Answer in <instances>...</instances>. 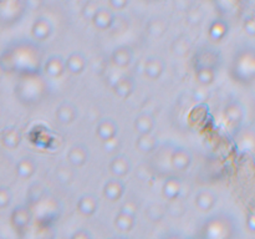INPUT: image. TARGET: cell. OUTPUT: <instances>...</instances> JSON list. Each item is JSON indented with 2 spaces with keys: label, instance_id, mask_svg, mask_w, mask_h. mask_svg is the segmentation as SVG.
Masks as SVG:
<instances>
[{
  "label": "cell",
  "instance_id": "cell-1",
  "mask_svg": "<svg viewBox=\"0 0 255 239\" xmlns=\"http://www.w3.org/2000/svg\"><path fill=\"white\" fill-rule=\"evenodd\" d=\"M44 58L41 49L35 44L23 41L11 45L1 55V69L4 72L19 76L44 72Z\"/></svg>",
  "mask_w": 255,
  "mask_h": 239
},
{
  "label": "cell",
  "instance_id": "cell-2",
  "mask_svg": "<svg viewBox=\"0 0 255 239\" xmlns=\"http://www.w3.org/2000/svg\"><path fill=\"white\" fill-rule=\"evenodd\" d=\"M50 85L41 74L20 76L14 88V95L21 105L35 107L48 98L50 95Z\"/></svg>",
  "mask_w": 255,
  "mask_h": 239
},
{
  "label": "cell",
  "instance_id": "cell-3",
  "mask_svg": "<svg viewBox=\"0 0 255 239\" xmlns=\"http://www.w3.org/2000/svg\"><path fill=\"white\" fill-rule=\"evenodd\" d=\"M229 75L235 83L250 85L255 81V49L243 48L235 53L229 66Z\"/></svg>",
  "mask_w": 255,
  "mask_h": 239
},
{
  "label": "cell",
  "instance_id": "cell-4",
  "mask_svg": "<svg viewBox=\"0 0 255 239\" xmlns=\"http://www.w3.org/2000/svg\"><path fill=\"white\" fill-rule=\"evenodd\" d=\"M25 0H1V19L4 24H14L19 22L27 11Z\"/></svg>",
  "mask_w": 255,
  "mask_h": 239
},
{
  "label": "cell",
  "instance_id": "cell-5",
  "mask_svg": "<svg viewBox=\"0 0 255 239\" xmlns=\"http://www.w3.org/2000/svg\"><path fill=\"white\" fill-rule=\"evenodd\" d=\"M222 64V56L217 49L214 48H203L195 54L193 59V66L194 70L202 69V67H209V69L218 70Z\"/></svg>",
  "mask_w": 255,
  "mask_h": 239
},
{
  "label": "cell",
  "instance_id": "cell-6",
  "mask_svg": "<svg viewBox=\"0 0 255 239\" xmlns=\"http://www.w3.org/2000/svg\"><path fill=\"white\" fill-rule=\"evenodd\" d=\"M193 156L188 149L183 146H177L172 149L171 163L172 168L178 172H184L192 166Z\"/></svg>",
  "mask_w": 255,
  "mask_h": 239
},
{
  "label": "cell",
  "instance_id": "cell-7",
  "mask_svg": "<svg viewBox=\"0 0 255 239\" xmlns=\"http://www.w3.org/2000/svg\"><path fill=\"white\" fill-rule=\"evenodd\" d=\"M108 170L112 173L113 177L124 178L129 175L132 170V163L126 154H116L108 163Z\"/></svg>",
  "mask_w": 255,
  "mask_h": 239
},
{
  "label": "cell",
  "instance_id": "cell-8",
  "mask_svg": "<svg viewBox=\"0 0 255 239\" xmlns=\"http://www.w3.org/2000/svg\"><path fill=\"white\" fill-rule=\"evenodd\" d=\"M133 50L128 45L117 46V48L113 49L112 54H111V61L116 67H120V69L128 67L133 61Z\"/></svg>",
  "mask_w": 255,
  "mask_h": 239
},
{
  "label": "cell",
  "instance_id": "cell-9",
  "mask_svg": "<svg viewBox=\"0 0 255 239\" xmlns=\"http://www.w3.org/2000/svg\"><path fill=\"white\" fill-rule=\"evenodd\" d=\"M223 115L226 122L230 126H233V127H235V126H239L243 122L245 111L244 107H243V105L239 101L233 100V101L228 102L226 106L224 107Z\"/></svg>",
  "mask_w": 255,
  "mask_h": 239
},
{
  "label": "cell",
  "instance_id": "cell-10",
  "mask_svg": "<svg viewBox=\"0 0 255 239\" xmlns=\"http://www.w3.org/2000/svg\"><path fill=\"white\" fill-rule=\"evenodd\" d=\"M66 69V60L61 55H51L44 62V74L51 79H58L63 76Z\"/></svg>",
  "mask_w": 255,
  "mask_h": 239
},
{
  "label": "cell",
  "instance_id": "cell-11",
  "mask_svg": "<svg viewBox=\"0 0 255 239\" xmlns=\"http://www.w3.org/2000/svg\"><path fill=\"white\" fill-rule=\"evenodd\" d=\"M96 136L102 142L119 137V125L112 119H102L96 126Z\"/></svg>",
  "mask_w": 255,
  "mask_h": 239
},
{
  "label": "cell",
  "instance_id": "cell-12",
  "mask_svg": "<svg viewBox=\"0 0 255 239\" xmlns=\"http://www.w3.org/2000/svg\"><path fill=\"white\" fill-rule=\"evenodd\" d=\"M56 119L63 125H71L76 121L77 116H79V111L77 107L75 106L72 102H61L58 107H56Z\"/></svg>",
  "mask_w": 255,
  "mask_h": 239
},
{
  "label": "cell",
  "instance_id": "cell-13",
  "mask_svg": "<svg viewBox=\"0 0 255 239\" xmlns=\"http://www.w3.org/2000/svg\"><path fill=\"white\" fill-rule=\"evenodd\" d=\"M166 70V62L159 56H151L145 61L143 71H145L146 77L150 80H157L163 75Z\"/></svg>",
  "mask_w": 255,
  "mask_h": 239
},
{
  "label": "cell",
  "instance_id": "cell-14",
  "mask_svg": "<svg viewBox=\"0 0 255 239\" xmlns=\"http://www.w3.org/2000/svg\"><path fill=\"white\" fill-rule=\"evenodd\" d=\"M113 92L121 98H128L136 89V81L129 75H122L116 80L112 86Z\"/></svg>",
  "mask_w": 255,
  "mask_h": 239
},
{
  "label": "cell",
  "instance_id": "cell-15",
  "mask_svg": "<svg viewBox=\"0 0 255 239\" xmlns=\"http://www.w3.org/2000/svg\"><path fill=\"white\" fill-rule=\"evenodd\" d=\"M90 158V152L85 145H75L67 151L68 165L72 167H82L87 163Z\"/></svg>",
  "mask_w": 255,
  "mask_h": 239
},
{
  "label": "cell",
  "instance_id": "cell-16",
  "mask_svg": "<svg viewBox=\"0 0 255 239\" xmlns=\"http://www.w3.org/2000/svg\"><path fill=\"white\" fill-rule=\"evenodd\" d=\"M53 34V24L44 16L37 18L32 25V35L36 41H45Z\"/></svg>",
  "mask_w": 255,
  "mask_h": 239
},
{
  "label": "cell",
  "instance_id": "cell-17",
  "mask_svg": "<svg viewBox=\"0 0 255 239\" xmlns=\"http://www.w3.org/2000/svg\"><path fill=\"white\" fill-rule=\"evenodd\" d=\"M125 189H126V186H125L122 178L112 177L103 184V194L106 198L111 199V201H117L121 198L125 193Z\"/></svg>",
  "mask_w": 255,
  "mask_h": 239
},
{
  "label": "cell",
  "instance_id": "cell-18",
  "mask_svg": "<svg viewBox=\"0 0 255 239\" xmlns=\"http://www.w3.org/2000/svg\"><path fill=\"white\" fill-rule=\"evenodd\" d=\"M87 59L80 51H74L66 58V69L70 74L80 75L86 70Z\"/></svg>",
  "mask_w": 255,
  "mask_h": 239
},
{
  "label": "cell",
  "instance_id": "cell-19",
  "mask_svg": "<svg viewBox=\"0 0 255 239\" xmlns=\"http://www.w3.org/2000/svg\"><path fill=\"white\" fill-rule=\"evenodd\" d=\"M23 135L15 126H9L1 131V144L8 149H16L21 145Z\"/></svg>",
  "mask_w": 255,
  "mask_h": 239
},
{
  "label": "cell",
  "instance_id": "cell-20",
  "mask_svg": "<svg viewBox=\"0 0 255 239\" xmlns=\"http://www.w3.org/2000/svg\"><path fill=\"white\" fill-rule=\"evenodd\" d=\"M37 165L32 156H25L16 162L15 172L16 176L21 179H30L36 172Z\"/></svg>",
  "mask_w": 255,
  "mask_h": 239
},
{
  "label": "cell",
  "instance_id": "cell-21",
  "mask_svg": "<svg viewBox=\"0 0 255 239\" xmlns=\"http://www.w3.org/2000/svg\"><path fill=\"white\" fill-rule=\"evenodd\" d=\"M136 147L138 151L143 153L152 154L159 149V141L153 133H147V135H138L136 140Z\"/></svg>",
  "mask_w": 255,
  "mask_h": 239
},
{
  "label": "cell",
  "instance_id": "cell-22",
  "mask_svg": "<svg viewBox=\"0 0 255 239\" xmlns=\"http://www.w3.org/2000/svg\"><path fill=\"white\" fill-rule=\"evenodd\" d=\"M133 126L138 135H147V133H152L155 130L156 120L148 112H142L136 117Z\"/></svg>",
  "mask_w": 255,
  "mask_h": 239
},
{
  "label": "cell",
  "instance_id": "cell-23",
  "mask_svg": "<svg viewBox=\"0 0 255 239\" xmlns=\"http://www.w3.org/2000/svg\"><path fill=\"white\" fill-rule=\"evenodd\" d=\"M92 24H94L95 28H97L98 30L111 29L112 25L115 24V15H113L112 10L101 6L100 10L95 15V18L92 19Z\"/></svg>",
  "mask_w": 255,
  "mask_h": 239
},
{
  "label": "cell",
  "instance_id": "cell-24",
  "mask_svg": "<svg viewBox=\"0 0 255 239\" xmlns=\"http://www.w3.org/2000/svg\"><path fill=\"white\" fill-rule=\"evenodd\" d=\"M229 32V24L223 19H216L208 27V35L213 41H222Z\"/></svg>",
  "mask_w": 255,
  "mask_h": 239
},
{
  "label": "cell",
  "instance_id": "cell-25",
  "mask_svg": "<svg viewBox=\"0 0 255 239\" xmlns=\"http://www.w3.org/2000/svg\"><path fill=\"white\" fill-rule=\"evenodd\" d=\"M162 192L169 201H174L178 198L182 192V181L178 177L168 176L162 184Z\"/></svg>",
  "mask_w": 255,
  "mask_h": 239
},
{
  "label": "cell",
  "instance_id": "cell-26",
  "mask_svg": "<svg viewBox=\"0 0 255 239\" xmlns=\"http://www.w3.org/2000/svg\"><path fill=\"white\" fill-rule=\"evenodd\" d=\"M146 30L153 37H162L168 30V23L162 16H155L150 19L146 25Z\"/></svg>",
  "mask_w": 255,
  "mask_h": 239
},
{
  "label": "cell",
  "instance_id": "cell-27",
  "mask_svg": "<svg viewBox=\"0 0 255 239\" xmlns=\"http://www.w3.org/2000/svg\"><path fill=\"white\" fill-rule=\"evenodd\" d=\"M194 75L198 84L205 88V86H211L212 84H214V81L217 80V75H218V70L202 67V69L194 70Z\"/></svg>",
  "mask_w": 255,
  "mask_h": 239
},
{
  "label": "cell",
  "instance_id": "cell-28",
  "mask_svg": "<svg viewBox=\"0 0 255 239\" xmlns=\"http://www.w3.org/2000/svg\"><path fill=\"white\" fill-rule=\"evenodd\" d=\"M191 49H192V44H191V40L186 35H181V36L176 37L173 43H172V51L177 56L188 55Z\"/></svg>",
  "mask_w": 255,
  "mask_h": 239
},
{
  "label": "cell",
  "instance_id": "cell-29",
  "mask_svg": "<svg viewBox=\"0 0 255 239\" xmlns=\"http://www.w3.org/2000/svg\"><path fill=\"white\" fill-rule=\"evenodd\" d=\"M217 197L209 189H203V191L198 192L197 197H195V202L199 206L200 208H204V209H209L211 207H213L216 205Z\"/></svg>",
  "mask_w": 255,
  "mask_h": 239
},
{
  "label": "cell",
  "instance_id": "cell-30",
  "mask_svg": "<svg viewBox=\"0 0 255 239\" xmlns=\"http://www.w3.org/2000/svg\"><path fill=\"white\" fill-rule=\"evenodd\" d=\"M75 167L71 165H64L56 170V177H58L59 182L64 184H70L75 178Z\"/></svg>",
  "mask_w": 255,
  "mask_h": 239
},
{
  "label": "cell",
  "instance_id": "cell-31",
  "mask_svg": "<svg viewBox=\"0 0 255 239\" xmlns=\"http://www.w3.org/2000/svg\"><path fill=\"white\" fill-rule=\"evenodd\" d=\"M100 8L101 6L98 5L97 1H95V0H87L86 3L82 5L81 14L85 19L91 20L92 22V19L95 18V15L97 14V11L100 10Z\"/></svg>",
  "mask_w": 255,
  "mask_h": 239
},
{
  "label": "cell",
  "instance_id": "cell-32",
  "mask_svg": "<svg viewBox=\"0 0 255 239\" xmlns=\"http://www.w3.org/2000/svg\"><path fill=\"white\" fill-rule=\"evenodd\" d=\"M97 207V199L91 194H86V196L81 197L79 201V208L85 213H91L96 209Z\"/></svg>",
  "mask_w": 255,
  "mask_h": 239
},
{
  "label": "cell",
  "instance_id": "cell-33",
  "mask_svg": "<svg viewBox=\"0 0 255 239\" xmlns=\"http://www.w3.org/2000/svg\"><path fill=\"white\" fill-rule=\"evenodd\" d=\"M204 15H203L202 10L198 8H191L187 13V22L193 25H198L203 20Z\"/></svg>",
  "mask_w": 255,
  "mask_h": 239
},
{
  "label": "cell",
  "instance_id": "cell-34",
  "mask_svg": "<svg viewBox=\"0 0 255 239\" xmlns=\"http://www.w3.org/2000/svg\"><path fill=\"white\" fill-rule=\"evenodd\" d=\"M103 144V149L107 153H115V152L119 151L121 149V140L119 137L113 138V140H110V141L102 142Z\"/></svg>",
  "mask_w": 255,
  "mask_h": 239
},
{
  "label": "cell",
  "instance_id": "cell-35",
  "mask_svg": "<svg viewBox=\"0 0 255 239\" xmlns=\"http://www.w3.org/2000/svg\"><path fill=\"white\" fill-rule=\"evenodd\" d=\"M243 29L245 30L248 35L255 36V16H249V18L245 19L244 24H243Z\"/></svg>",
  "mask_w": 255,
  "mask_h": 239
},
{
  "label": "cell",
  "instance_id": "cell-36",
  "mask_svg": "<svg viewBox=\"0 0 255 239\" xmlns=\"http://www.w3.org/2000/svg\"><path fill=\"white\" fill-rule=\"evenodd\" d=\"M11 201V192H10V188H8V187H1L0 188V203H1V206H6L9 202Z\"/></svg>",
  "mask_w": 255,
  "mask_h": 239
},
{
  "label": "cell",
  "instance_id": "cell-37",
  "mask_svg": "<svg viewBox=\"0 0 255 239\" xmlns=\"http://www.w3.org/2000/svg\"><path fill=\"white\" fill-rule=\"evenodd\" d=\"M108 3L115 10H124L129 4V0H108Z\"/></svg>",
  "mask_w": 255,
  "mask_h": 239
},
{
  "label": "cell",
  "instance_id": "cell-38",
  "mask_svg": "<svg viewBox=\"0 0 255 239\" xmlns=\"http://www.w3.org/2000/svg\"><path fill=\"white\" fill-rule=\"evenodd\" d=\"M25 1H27L28 9H32V10L39 9L44 3V0H25Z\"/></svg>",
  "mask_w": 255,
  "mask_h": 239
}]
</instances>
